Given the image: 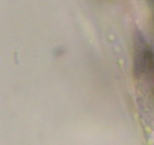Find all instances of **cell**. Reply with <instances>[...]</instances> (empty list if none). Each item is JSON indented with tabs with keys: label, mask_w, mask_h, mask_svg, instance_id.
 Masks as SVG:
<instances>
[{
	"label": "cell",
	"mask_w": 154,
	"mask_h": 145,
	"mask_svg": "<svg viewBox=\"0 0 154 145\" xmlns=\"http://www.w3.org/2000/svg\"><path fill=\"white\" fill-rule=\"evenodd\" d=\"M154 68V55L152 49L143 40L137 38L135 46V72L138 76L152 71Z\"/></svg>",
	"instance_id": "1"
},
{
	"label": "cell",
	"mask_w": 154,
	"mask_h": 145,
	"mask_svg": "<svg viewBox=\"0 0 154 145\" xmlns=\"http://www.w3.org/2000/svg\"><path fill=\"white\" fill-rule=\"evenodd\" d=\"M151 4V8H152V19H153V24H154V0H149Z\"/></svg>",
	"instance_id": "2"
}]
</instances>
